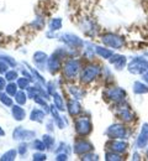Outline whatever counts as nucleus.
<instances>
[{"instance_id":"a18cd8bd","label":"nucleus","mask_w":148,"mask_h":161,"mask_svg":"<svg viewBox=\"0 0 148 161\" xmlns=\"http://www.w3.org/2000/svg\"><path fill=\"white\" fill-rule=\"evenodd\" d=\"M132 160H142L141 150H138V149H135L133 150V153H132Z\"/></svg>"},{"instance_id":"aec40b11","label":"nucleus","mask_w":148,"mask_h":161,"mask_svg":"<svg viewBox=\"0 0 148 161\" xmlns=\"http://www.w3.org/2000/svg\"><path fill=\"white\" fill-rule=\"evenodd\" d=\"M59 110L56 108V105L53 104V105H51L49 107V113L52 114V117H53V121L56 123V125L59 128V129H64L65 126H67V123L64 121V119L59 115V113H58Z\"/></svg>"},{"instance_id":"de8ad7c7","label":"nucleus","mask_w":148,"mask_h":161,"mask_svg":"<svg viewBox=\"0 0 148 161\" xmlns=\"http://www.w3.org/2000/svg\"><path fill=\"white\" fill-rule=\"evenodd\" d=\"M5 87H6V78L0 76V92L3 89H5Z\"/></svg>"},{"instance_id":"c03bdc74","label":"nucleus","mask_w":148,"mask_h":161,"mask_svg":"<svg viewBox=\"0 0 148 161\" xmlns=\"http://www.w3.org/2000/svg\"><path fill=\"white\" fill-rule=\"evenodd\" d=\"M43 24H44V20H43L42 18H37V19H35V21L32 22V25H33L36 29H42Z\"/></svg>"},{"instance_id":"79ce46f5","label":"nucleus","mask_w":148,"mask_h":161,"mask_svg":"<svg viewBox=\"0 0 148 161\" xmlns=\"http://www.w3.org/2000/svg\"><path fill=\"white\" fill-rule=\"evenodd\" d=\"M9 67H10V66H9L4 60L0 61V75H5V73L9 71Z\"/></svg>"},{"instance_id":"393cba45","label":"nucleus","mask_w":148,"mask_h":161,"mask_svg":"<svg viewBox=\"0 0 148 161\" xmlns=\"http://www.w3.org/2000/svg\"><path fill=\"white\" fill-rule=\"evenodd\" d=\"M46 112L44 110H41V109H32L31 110V114H30V119L32 121H37V123H42L44 120V117H46Z\"/></svg>"},{"instance_id":"8fccbe9b","label":"nucleus","mask_w":148,"mask_h":161,"mask_svg":"<svg viewBox=\"0 0 148 161\" xmlns=\"http://www.w3.org/2000/svg\"><path fill=\"white\" fill-rule=\"evenodd\" d=\"M145 159H146V160H148V146L145 149Z\"/></svg>"},{"instance_id":"f8f14e48","label":"nucleus","mask_w":148,"mask_h":161,"mask_svg":"<svg viewBox=\"0 0 148 161\" xmlns=\"http://www.w3.org/2000/svg\"><path fill=\"white\" fill-rule=\"evenodd\" d=\"M106 149L125 155L128 150V142L125 139H109L106 144Z\"/></svg>"},{"instance_id":"3c124183","label":"nucleus","mask_w":148,"mask_h":161,"mask_svg":"<svg viewBox=\"0 0 148 161\" xmlns=\"http://www.w3.org/2000/svg\"><path fill=\"white\" fill-rule=\"evenodd\" d=\"M4 135H5V131H4V130H3V128L0 126V136H4Z\"/></svg>"},{"instance_id":"c85d7f7f","label":"nucleus","mask_w":148,"mask_h":161,"mask_svg":"<svg viewBox=\"0 0 148 161\" xmlns=\"http://www.w3.org/2000/svg\"><path fill=\"white\" fill-rule=\"evenodd\" d=\"M53 104L56 105V108L59 110V112H63L64 109H67V108H64V102H63V98H62V96L59 94V93H54L53 96Z\"/></svg>"},{"instance_id":"bb28decb","label":"nucleus","mask_w":148,"mask_h":161,"mask_svg":"<svg viewBox=\"0 0 148 161\" xmlns=\"http://www.w3.org/2000/svg\"><path fill=\"white\" fill-rule=\"evenodd\" d=\"M48 27H49V31H58L62 29V19L61 18H53L51 19V21L48 22Z\"/></svg>"},{"instance_id":"473e14b6","label":"nucleus","mask_w":148,"mask_h":161,"mask_svg":"<svg viewBox=\"0 0 148 161\" xmlns=\"http://www.w3.org/2000/svg\"><path fill=\"white\" fill-rule=\"evenodd\" d=\"M31 82H32V80H28L27 77H19L16 83H18V86H19L20 89H23V91H25V89H27V88L30 87V83H31Z\"/></svg>"},{"instance_id":"b1692460","label":"nucleus","mask_w":148,"mask_h":161,"mask_svg":"<svg viewBox=\"0 0 148 161\" xmlns=\"http://www.w3.org/2000/svg\"><path fill=\"white\" fill-rule=\"evenodd\" d=\"M68 92L70 93V96L74 98V99H83L85 96V92L82 89V88H79V87H77V86H73V84H69L68 86Z\"/></svg>"},{"instance_id":"7c9ffc66","label":"nucleus","mask_w":148,"mask_h":161,"mask_svg":"<svg viewBox=\"0 0 148 161\" xmlns=\"http://www.w3.org/2000/svg\"><path fill=\"white\" fill-rule=\"evenodd\" d=\"M18 88H19L18 83L10 82L9 84H6V87H5V91H6V93H8V94H10L11 97H15V96H16V93L19 92V91H18Z\"/></svg>"},{"instance_id":"f257e3e1","label":"nucleus","mask_w":148,"mask_h":161,"mask_svg":"<svg viewBox=\"0 0 148 161\" xmlns=\"http://www.w3.org/2000/svg\"><path fill=\"white\" fill-rule=\"evenodd\" d=\"M101 72H103V67L99 63L89 62L82 68L79 80L82 82V84H90L101 76Z\"/></svg>"},{"instance_id":"4be33fe9","label":"nucleus","mask_w":148,"mask_h":161,"mask_svg":"<svg viewBox=\"0 0 148 161\" xmlns=\"http://www.w3.org/2000/svg\"><path fill=\"white\" fill-rule=\"evenodd\" d=\"M47 60H48V56L43 51H36L33 53V62L41 69H44V63H47Z\"/></svg>"},{"instance_id":"4c0bfd02","label":"nucleus","mask_w":148,"mask_h":161,"mask_svg":"<svg viewBox=\"0 0 148 161\" xmlns=\"http://www.w3.org/2000/svg\"><path fill=\"white\" fill-rule=\"evenodd\" d=\"M32 159L35 161H44L47 159V155L43 153V151H37L32 155Z\"/></svg>"},{"instance_id":"2f4dec72","label":"nucleus","mask_w":148,"mask_h":161,"mask_svg":"<svg viewBox=\"0 0 148 161\" xmlns=\"http://www.w3.org/2000/svg\"><path fill=\"white\" fill-rule=\"evenodd\" d=\"M27 94L25 93V91L21 89L20 92H18L16 93V96H15V101L18 104H20V105H23V104H26V102H27Z\"/></svg>"},{"instance_id":"a19ab883","label":"nucleus","mask_w":148,"mask_h":161,"mask_svg":"<svg viewBox=\"0 0 148 161\" xmlns=\"http://www.w3.org/2000/svg\"><path fill=\"white\" fill-rule=\"evenodd\" d=\"M27 150H28V147H27V144H26V142H21V144L19 145V147H18V153H19L21 156H25V155L27 154Z\"/></svg>"},{"instance_id":"c9c22d12","label":"nucleus","mask_w":148,"mask_h":161,"mask_svg":"<svg viewBox=\"0 0 148 161\" xmlns=\"http://www.w3.org/2000/svg\"><path fill=\"white\" fill-rule=\"evenodd\" d=\"M5 78H6V80H9V82H14L15 80L19 78V76H18V72L15 69H11V71H8L5 73Z\"/></svg>"},{"instance_id":"c756f323","label":"nucleus","mask_w":148,"mask_h":161,"mask_svg":"<svg viewBox=\"0 0 148 161\" xmlns=\"http://www.w3.org/2000/svg\"><path fill=\"white\" fill-rule=\"evenodd\" d=\"M0 102L5 105V107H13L14 102H13V98L10 94L8 93H4V92H0Z\"/></svg>"},{"instance_id":"6ab92c4d","label":"nucleus","mask_w":148,"mask_h":161,"mask_svg":"<svg viewBox=\"0 0 148 161\" xmlns=\"http://www.w3.org/2000/svg\"><path fill=\"white\" fill-rule=\"evenodd\" d=\"M132 92L136 96L148 94V84L143 80H135L133 84H132Z\"/></svg>"},{"instance_id":"a878e982","label":"nucleus","mask_w":148,"mask_h":161,"mask_svg":"<svg viewBox=\"0 0 148 161\" xmlns=\"http://www.w3.org/2000/svg\"><path fill=\"white\" fill-rule=\"evenodd\" d=\"M104 159L106 161H122L124 160V155L119 154V153H115V151H111V150H107L105 155H104Z\"/></svg>"},{"instance_id":"7ed1b4c3","label":"nucleus","mask_w":148,"mask_h":161,"mask_svg":"<svg viewBox=\"0 0 148 161\" xmlns=\"http://www.w3.org/2000/svg\"><path fill=\"white\" fill-rule=\"evenodd\" d=\"M114 108H115V117L119 119V121H122L128 125V124H133L137 120L136 113L133 112L132 107L127 103V101L115 104Z\"/></svg>"},{"instance_id":"f3484780","label":"nucleus","mask_w":148,"mask_h":161,"mask_svg":"<svg viewBox=\"0 0 148 161\" xmlns=\"http://www.w3.org/2000/svg\"><path fill=\"white\" fill-rule=\"evenodd\" d=\"M67 110H68L70 117H78L83 112V107H82L80 102L78 99L72 98V99L67 102Z\"/></svg>"},{"instance_id":"f704fd0d","label":"nucleus","mask_w":148,"mask_h":161,"mask_svg":"<svg viewBox=\"0 0 148 161\" xmlns=\"http://www.w3.org/2000/svg\"><path fill=\"white\" fill-rule=\"evenodd\" d=\"M42 140H43V142L46 144L47 149H52V146L54 145V138H52V136L48 135V134H44V135H43Z\"/></svg>"},{"instance_id":"37998d69","label":"nucleus","mask_w":148,"mask_h":161,"mask_svg":"<svg viewBox=\"0 0 148 161\" xmlns=\"http://www.w3.org/2000/svg\"><path fill=\"white\" fill-rule=\"evenodd\" d=\"M1 60H4L10 67H15L16 66V61L14 60L13 57H10V56H1Z\"/></svg>"},{"instance_id":"39448f33","label":"nucleus","mask_w":148,"mask_h":161,"mask_svg":"<svg viewBox=\"0 0 148 161\" xmlns=\"http://www.w3.org/2000/svg\"><path fill=\"white\" fill-rule=\"evenodd\" d=\"M103 98L106 102L112 103L115 105V104H119V103H122V102L126 101L127 93L122 87L110 86V87H106L103 91Z\"/></svg>"},{"instance_id":"1a4fd4ad","label":"nucleus","mask_w":148,"mask_h":161,"mask_svg":"<svg viewBox=\"0 0 148 161\" xmlns=\"http://www.w3.org/2000/svg\"><path fill=\"white\" fill-rule=\"evenodd\" d=\"M148 146V123H143L140 128V131L135 139L133 147L138 150H145Z\"/></svg>"},{"instance_id":"09e8293b","label":"nucleus","mask_w":148,"mask_h":161,"mask_svg":"<svg viewBox=\"0 0 148 161\" xmlns=\"http://www.w3.org/2000/svg\"><path fill=\"white\" fill-rule=\"evenodd\" d=\"M141 78H142L143 82H146V83L148 84V69L146 71V72H143V73L141 75Z\"/></svg>"},{"instance_id":"58836bf2","label":"nucleus","mask_w":148,"mask_h":161,"mask_svg":"<svg viewBox=\"0 0 148 161\" xmlns=\"http://www.w3.org/2000/svg\"><path fill=\"white\" fill-rule=\"evenodd\" d=\"M30 71H31V73H32V76H35L36 77V80L40 83V84H44L46 83V80H44V78H43L42 76L35 69V68H30Z\"/></svg>"},{"instance_id":"5701e85b","label":"nucleus","mask_w":148,"mask_h":161,"mask_svg":"<svg viewBox=\"0 0 148 161\" xmlns=\"http://www.w3.org/2000/svg\"><path fill=\"white\" fill-rule=\"evenodd\" d=\"M11 114H13L14 119L18 121L23 120L25 117H26V112H25V109L22 108L20 104H16V105L11 107Z\"/></svg>"},{"instance_id":"dca6fc26","label":"nucleus","mask_w":148,"mask_h":161,"mask_svg":"<svg viewBox=\"0 0 148 161\" xmlns=\"http://www.w3.org/2000/svg\"><path fill=\"white\" fill-rule=\"evenodd\" d=\"M80 27H82L83 32H84L85 35H88V36L93 37V36H96V34H98V26H96V24H95L94 20L85 19L80 24Z\"/></svg>"},{"instance_id":"20e7f679","label":"nucleus","mask_w":148,"mask_h":161,"mask_svg":"<svg viewBox=\"0 0 148 161\" xmlns=\"http://www.w3.org/2000/svg\"><path fill=\"white\" fill-rule=\"evenodd\" d=\"M105 136L107 139H125L127 140L131 135V130L127 126V124L122 121L112 123L110 124L105 130Z\"/></svg>"},{"instance_id":"cd10ccee","label":"nucleus","mask_w":148,"mask_h":161,"mask_svg":"<svg viewBox=\"0 0 148 161\" xmlns=\"http://www.w3.org/2000/svg\"><path fill=\"white\" fill-rule=\"evenodd\" d=\"M18 150H15V149H10V150H8L6 153H4L3 155H1V158H0V161H13L16 159V156H18Z\"/></svg>"},{"instance_id":"49530a36","label":"nucleus","mask_w":148,"mask_h":161,"mask_svg":"<svg viewBox=\"0 0 148 161\" xmlns=\"http://www.w3.org/2000/svg\"><path fill=\"white\" fill-rule=\"evenodd\" d=\"M56 160L57 161H65V160H68V154L67 153H59V154H57V158H56Z\"/></svg>"},{"instance_id":"72a5a7b5","label":"nucleus","mask_w":148,"mask_h":161,"mask_svg":"<svg viewBox=\"0 0 148 161\" xmlns=\"http://www.w3.org/2000/svg\"><path fill=\"white\" fill-rule=\"evenodd\" d=\"M80 159L83 161H98L99 160V155L94 154L93 151H89V153H86L84 155H82Z\"/></svg>"},{"instance_id":"412c9836","label":"nucleus","mask_w":148,"mask_h":161,"mask_svg":"<svg viewBox=\"0 0 148 161\" xmlns=\"http://www.w3.org/2000/svg\"><path fill=\"white\" fill-rule=\"evenodd\" d=\"M96 55L100 57V58H103V60H110L111 58V56L115 53L114 52V50H111V48H109V47H106V46H101V45H96Z\"/></svg>"},{"instance_id":"9b49d317","label":"nucleus","mask_w":148,"mask_h":161,"mask_svg":"<svg viewBox=\"0 0 148 161\" xmlns=\"http://www.w3.org/2000/svg\"><path fill=\"white\" fill-rule=\"evenodd\" d=\"M59 40L64 42L67 46H69V47H72V48H77V50H79V48H83V46H84V40H82L79 36H77V35H74V34H70V32H65L63 35H61L59 36Z\"/></svg>"},{"instance_id":"423d86ee","label":"nucleus","mask_w":148,"mask_h":161,"mask_svg":"<svg viewBox=\"0 0 148 161\" xmlns=\"http://www.w3.org/2000/svg\"><path fill=\"white\" fill-rule=\"evenodd\" d=\"M100 41H101V43L104 46L111 48V50H117V51L122 50L125 47V45H126V40H125V37L122 35H119V34L111 32V31L104 32L100 36Z\"/></svg>"},{"instance_id":"9d476101","label":"nucleus","mask_w":148,"mask_h":161,"mask_svg":"<svg viewBox=\"0 0 148 161\" xmlns=\"http://www.w3.org/2000/svg\"><path fill=\"white\" fill-rule=\"evenodd\" d=\"M93 150H94L93 142L88 140V139H85V138H79L73 145V153L75 155H79V156L84 155L89 151H93Z\"/></svg>"},{"instance_id":"0eeeda50","label":"nucleus","mask_w":148,"mask_h":161,"mask_svg":"<svg viewBox=\"0 0 148 161\" xmlns=\"http://www.w3.org/2000/svg\"><path fill=\"white\" fill-rule=\"evenodd\" d=\"M82 71V61L75 58V57H70L64 62L63 64V76L65 80H77L80 75Z\"/></svg>"},{"instance_id":"4468645a","label":"nucleus","mask_w":148,"mask_h":161,"mask_svg":"<svg viewBox=\"0 0 148 161\" xmlns=\"http://www.w3.org/2000/svg\"><path fill=\"white\" fill-rule=\"evenodd\" d=\"M110 62V64L111 66H114V68L116 69V71H122L124 68H126L127 67V57L125 55H121V53H114L112 56H111V58L109 60Z\"/></svg>"},{"instance_id":"e433bc0d","label":"nucleus","mask_w":148,"mask_h":161,"mask_svg":"<svg viewBox=\"0 0 148 161\" xmlns=\"http://www.w3.org/2000/svg\"><path fill=\"white\" fill-rule=\"evenodd\" d=\"M33 149H36L37 151H44V150L47 149V146H46V144L43 142V140L36 139V140L33 141Z\"/></svg>"},{"instance_id":"a211bd4d","label":"nucleus","mask_w":148,"mask_h":161,"mask_svg":"<svg viewBox=\"0 0 148 161\" xmlns=\"http://www.w3.org/2000/svg\"><path fill=\"white\" fill-rule=\"evenodd\" d=\"M95 47H96V45H94L91 42H88V41L84 42V46H83V56H84L86 60L93 61L95 58V56H98Z\"/></svg>"},{"instance_id":"ea45409f","label":"nucleus","mask_w":148,"mask_h":161,"mask_svg":"<svg viewBox=\"0 0 148 161\" xmlns=\"http://www.w3.org/2000/svg\"><path fill=\"white\" fill-rule=\"evenodd\" d=\"M46 88H47V92H48L49 96H53V94L56 93V84H54L53 80L48 82V83L46 84Z\"/></svg>"},{"instance_id":"2eb2a0df","label":"nucleus","mask_w":148,"mask_h":161,"mask_svg":"<svg viewBox=\"0 0 148 161\" xmlns=\"http://www.w3.org/2000/svg\"><path fill=\"white\" fill-rule=\"evenodd\" d=\"M61 67H62V58L58 57V56L53 52L52 56H49L48 60H47V68H48V71H49L52 75H54V73H57V72L61 69Z\"/></svg>"},{"instance_id":"ddd939ff","label":"nucleus","mask_w":148,"mask_h":161,"mask_svg":"<svg viewBox=\"0 0 148 161\" xmlns=\"http://www.w3.org/2000/svg\"><path fill=\"white\" fill-rule=\"evenodd\" d=\"M35 136H36V131L25 129V128H22V126L15 128L14 131H13V139H14V140H19V141L31 140V139H33Z\"/></svg>"},{"instance_id":"f03ea898","label":"nucleus","mask_w":148,"mask_h":161,"mask_svg":"<svg viewBox=\"0 0 148 161\" xmlns=\"http://www.w3.org/2000/svg\"><path fill=\"white\" fill-rule=\"evenodd\" d=\"M127 71L133 76H141L148 69V51L135 56L127 62Z\"/></svg>"},{"instance_id":"6e6552de","label":"nucleus","mask_w":148,"mask_h":161,"mask_svg":"<svg viewBox=\"0 0 148 161\" xmlns=\"http://www.w3.org/2000/svg\"><path fill=\"white\" fill-rule=\"evenodd\" d=\"M74 129L79 138H86L93 133V123L89 117H79L74 120Z\"/></svg>"}]
</instances>
